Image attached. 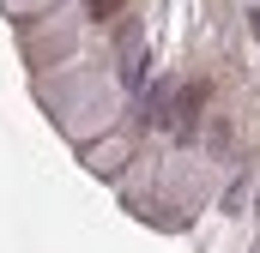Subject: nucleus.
Returning <instances> with one entry per match:
<instances>
[{"label": "nucleus", "mask_w": 260, "mask_h": 253, "mask_svg": "<svg viewBox=\"0 0 260 253\" xmlns=\"http://www.w3.org/2000/svg\"><path fill=\"white\" fill-rule=\"evenodd\" d=\"M91 12H97V18H115V12H121V0H91Z\"/></svg>", "instance_id": "obj_1"}]
</instances>
